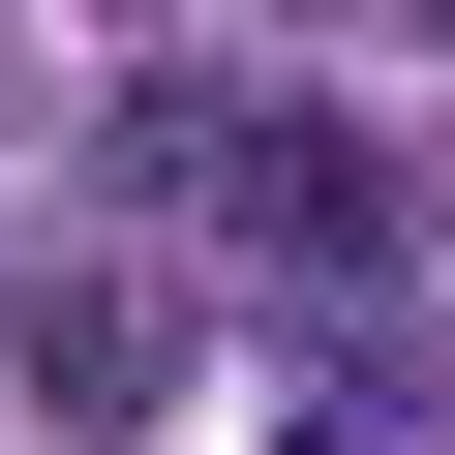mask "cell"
I'll return each mask as SVG.
<instances>
[{
  "mask_svg": "<svg viewBox=\"0 0 455 455\" xmlns=\"http://www.w3.org/2000/svg\"><path fill=\"white\" fill-rule=\"evenodd\" d=\"M274 455H395V425H274Z\"/></svg>",
  "mask_w": 455,
  "mask_h": 455,
  "instance_id": "3",
  "label": "cell"
},
{
  "mask_svg": "<svg viewBox=\"0 0 455 455\" xmlns=\"http://www.w3.org/2000/svg\"><path fill=\"white\" fill-rule=\"evenodd\" d=\"M0 364H31V425H152V395H182V304L61 243V274H0Z\"/></svg>",
  "mask_w": 455,
  "mask_h": 455,
  "instance_id": "2",
  "label": "cell"
},
{
  "mask_svg": "<svg viewBox=\"0 0 455 455\" xmlns=\"http://www.w3.org/2000/svg\"><path fill=\"white\" fill-rule=\"evenodd\" d=\"M122 182L152 212H212V243L243 274H304L334 334H364V395H395V182H364V122H304V92H122Z\"/></svg>",
  "mask_w": 455,
  "mask_h": 455,
  "instance_id": "1",
  "label": "cell"
}]
</instances>
